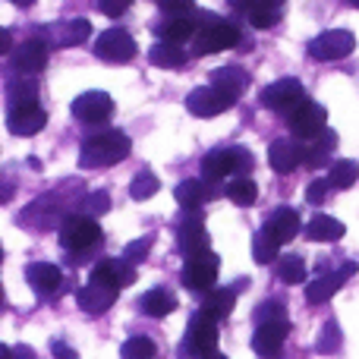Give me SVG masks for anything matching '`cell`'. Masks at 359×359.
<instances>
[{
    "label": "cell",
    "mask_w": 359,
    "mask_h": 359,
    "mask_svg": "<svg viewBox=\"0 0 359 359\" xmlns=\"http://www.w3.org/2000/svg\"><path fill=\"white\" fill-rule=\"evenodd\" d=\"M145 255H149V240H136V243H130V246L123 249V259L133 262V265H136V262H142Z\"/></svg>",
    "instance_id": "obj_43"
},
{
    "label": "cell",
    "mask_w": 359,
    "mask_h": 359,
    "mask_svg": "<svg viewBox=\"0 0 359 359\" xmlns=\"http://www.w3.org/2000/svg\"><path fill=\"white\" fill-rule=\"evenodd\" d=\"M13 50V35H10V29H4L0 32V54H10Z\"/></svg>",
    "instance_id": "obj_46"
},
{
    "label": "cell",
    "mask_w": 359,
    "mask_h": 359,
    "mask_svg": "<svg viewBox=\"0 0 359 359\" xmlns=\"http://www.w3.org/2000/svg\"><path fill=\"white\" fill-rule=\"evenodd\" d=\"M133 0H101V13H104V16H123L126 13V6H130Z\"/></svg>",
    "instance_id": "obj_44"
},
{
    "label": "cell",
    "mask_w": 359,
    "mask_h": 359,
    "mask_svg": "<svg viewBox=\"0 0 359 359\" xmlns=\"http://www.w3.org/2000/svg\"><path fill=\"white\" fill-rule=\"evenodd\" d=\"M117 290L120 287H111V284H98V280H88V287H82L79 290V306L86 312H92V316H98V312H107L114 303H117Z\"/></svg>",
    "instance_id": "obj_21"
},
{
    "label": "cell",
    "mask_w": 359,
    "mask_h": 359,
    "mask_svg": "<svg viewBox=\"0 0 359 359\" xmlns=\"http://www.w3.org/2000/svg\"><path fill=\"white\" fill-rule=\"evenodd\" d=\"M120 356L126 359H149V356H158V347L151 337H130V341L120 347Z\"/></svg>",
    "instance_id": "obj_38"
},
{
    "label": "cell",
    "mask_w": 359,
    "mask_h": 359,
    "mask_svg": "<svg viewBox=\"0 0 359 359\" xmlns=\"http://www.w3.org/2000/svg\"><path fill=\"white\" fill-rule=\"evenodd\" d=\"M217 271H221V259H217L211 249H205V252L189 255V259H186L183 274H180V278H183V284L189 287V290L205 293V290H211V287H215Z\"/></svg>",
    "instance_id": "obj_7"
},
{
    "label": "cell",
    "mask_w": 359,
    "mask_h": 359,
    "mask_svg": "<svg viewBox=\"0 0 359 359\" xmlns=\"http://www.w3.org/2000/svg\"><path fill=\"white\" fill-rule=\"evenodd\" d=\"M101 240V227L92 215H67L60 227V243L67 252H86Z\"/></svg>",
    "instance_id": "obj_5"
},
{
    "label": "cell",
    "mask_w": 359,
    "mask_h": 359,
    "mask_svg": "<svg viewBox=\"0 0 359 359\" xmlns=\"http://www.w3.org/2000/svg\"><path fill=\"white\" fill-rule=\"evenodd\" d=\"M133 151V142L126 133L120 130H107L101 136H92L86 139L79 151V164L86 170H101V168H114V164L126 161V155Z\"/></svg>",
    "instance_id": "obj_1"
},
{
    "label": "cell",
    "mask_w": 359,
    "mask_h": 359,
    "mask_svg": "<svg viewBox=\"0 0 359 359\" xmlns=\"http://www.w3.org/2000/svg\"><path fill=\"white\" fill-rule=\"evenodd\" d=\"M95 57L107 63H126L136 57V38L126 29H107L95 41Z\"/></svg>",
    "instance_id": "obj_9"
},
{
    "label": "cell",
    "mask_w": 359,
    "mask_h": 359,
    "mask_svg": "<svg viewBox=\"0 0 359 359\" xmlns=\"http://www.w3.org/2000/svg\"><path fill=\"white\" fill-rule=\"evenodd\" d=\"M328 180H331V186L334 189H350V186L359 180V164L356 161H334L331 164V170H328Z\"/></svg>",
    "instance_id": "obj_36"
},
{
    "label": "cell",
    "mask_w": 359,
    "mask_h": 359,
    "mask_svg": "<svg viewBox=\"0 0 359 359\" xmlns=\"http://www.w3.org/2000/svg\"><path fill=\"white\" fill-rule=\"evenodd\" d=\"M356 50V35L347 29H331V32H322L318 38L309 41V54L316 60H344Z\"/></svg>",
    "instance_id": "obj_8"
},
{
    "label": "cell",
    "mask_w": 359,
    "mask_h": 359,
    "mask_svg": "<svg viewBox=\"0 0 359 359\" xmlns=\"http://www.w3.org/2000/svg\"><path fill=\"white\" fill-rule=\"evenodd\" d=\"M10 63H13V69L22 73V76L41 73V69L48 67V41H41V38H29V41H22L10 54Z\"/></svg>",
    "instance_id": "obj_15"
},
{
    "label": "cell",
    "mask_w": 359,
    "mask_h": 359,
    "mask_svg": "<svg viewBox=\"0 0 359 359\" xmlns=\"http://www.w3.org/2000/svg\"><path fill=\"white\" fill-rule=\"evenodd\" d=\"M149 60L155 63L158 69H183L189 57H186V50L180 48L177 41H161V38H158V44L149 50Z\"/></svg>",
    "instance_id": "obj_27"
},
{
    "label": "cell",
    "mask_w": 359,
    "mask_h": 359,
    "mask_svg": "<svg viewBox=\"0 0 359 359\" xmlns=\"http://www.w3.org/2000/svg\"><path fill=\"white\" fill-rule=\"evenodd\" d=\"M334 149H337V133L325 126L318 136L303 139V164L306 168H325Z\"/></svg>",
    "instance_id": "obj_20"
},
{
    "label": "cell",
    "mask_w": 359,
    "mask_h": 359,
    "mask_svg": "<svg viewBox=\"0 0 359 359\" xmlns=\"http://www.w3.org/2000/svg\"><path fill=\"white\" fill-rule=\"evenodd\" d=\"M158 189H161V180L151 174V170H142V174H136V177H133V183H130V196L136 198V202H145V198H151Z\"/></svg>",
    "instance_id": "obj_37"
},
{
    "label": "cell",
    "mask_w": 359,
    "mask_h": 359,
    "mask_svg": "<svg viewBox=\"0 0 359 359\" xmlns=\"http://www.w3.org/2000/svg\"><path fill=\"white\" fill-rule=\"evenodd\" d=\"M54 353H57V356H67V359H69V356H76V350L63 347V344H54Z\"/></svg>",
    "instance_id": "obj_47"
},
{
    "label": "cell",
    "mask_w": 359,
    "mask_h": 359,
    "mask_svg": "<svg viewBox=\"0 0 359 359\" xmlns=\"http://www.w3.org/2000/svg\"><path fill=\"white\" fill-rule=\"evenodd\" d=\"M217 347V318L208 309H198L186 325L183 337V353L189 356H215Z\"/></svg>",
    "instance_id": "obj_4"
},
{
    "label": "cell",
    "mask_w": 359,
    "mask_h": 359,
    "mask_svg": "<svg viewBox=\"0 0 359 359\" xmlns=\"http://www.w3.org/2000/svg\"><path fill=\"white\" fill-rule=\"evenodd\" d=\"M299 227H303V224H299V215L293 208H274L271 215H268V221H265V230L280 243V246L290 243L293 236L299 233Z\"/></svg>",
    "instance_id": "obj_25"
},
{
    "label": "cell",
    "mask_w": 359,
    "mask_h": 359,
    "mask_svg": "<svg viewBox=\"0 0 359 359\" xmlns=\"http://www.w3.org/2000/svg\"><path fill=\"white\" fill-rule=\"evenodd\" d=\"M208 243H211V236H208V230H205L202 217L196 215V208L186 211L183 221L177 224V249H180V255H183V259L198 255V252L208 249Z\"/></svg>",
    "instance_id": "obj_10"
},
{
    "label": "cell",
    "mask_w": 359,
    "mask_h": 359,
    "mask_svg": "<svg viewBox=\"0 0 359 359\" xmlns=\"http://www.w3.org/2000/svg\"><path fill=\"white\" fill-rule=\"evenodd\" d=\"M278 246L280 243L262 227L259 233L252 236V259L259 262V265H271V262H278Z\"/></svg>",
    "instance_id": "obj_33"
},
{
    "label": "cell",
    "mask_w": 359,
    "mask_h": 359,
    "mask_svg": "<svg viewBox=\"0 0 359 359\" xmlns=\"http://www.w3.org/2000/svg\"><path fill=\"white\" fill-rule=\"evenodd\" d=\"M240 44V29L227 19H217L215 13H205V25L196 32L192 41V54L196 57H208V54H221Z\"/></svg>",
    "instance_id": "obj_2"
},
{
    "label": "cell",
    "mask_w": 359,
    "mask_h": 359,
    "mask_svg": "<svg viewBox=\"0 0 359 359\" xmlns=\"http://www.w3.org/2000/svg\"><path fill=\"white\" fill-rule=\"evenodd\" d=\"M306 259L303 255H280L278 259V278L284 280V284H303L306 280Z\"/></svg>",
    "instance_id": "obj_32"
},
{
    "label": "cell",
    "mask_w": 359,
    "mask_h": 359,
    "mask_svg": "<svg viewBox=\"0 0 359 359\" xmlns=\"http://www.w3.org/2000/svg\"><path fill=\"white\" fill-rule=\"evenodd\" d=\"M284 117H287V126H290V133L297 139H312L328 126V114H325V107L316 104V101H309V98H303L297 107H290Z\"/></svg>",
    "instance_id": "obj_6"
},
{
    "label": "cell",
    "mask_w": 359,
    "mask_h": 359,
    "mask_svg": "<svg viewBox=\"0 0 359 359\" xmlns=\"http://www.w3.org/2000/svg\"><path fill=\"white\" fill-rule=\"evenodd\" d=\"M25 280H29V287L35 293L48 297V293H54L57 287L63 284V274H60V268L50 265V262H35V265L25 268Z\"/></svg>",
    "instance_id": "obj_24"
},
{
    "label": "cell",
    "mask_w": 359,
    "mask_h": 359,
    "mask_svg": "<svg viewBox=\"0 0 359 359\" xmlns=\"http://www.w3.org/2000/svg\"><path fill=\"white\" fill-rule=\"evenodd\" d=\"M13 356H35V350L32 347H16V350H10Z\"/></svg>",
    "instance_id": "obj_48"
},
{
    "label": "cell",
    "mask_w": 359,
    "mask_h": 359,
    "mask_svg": "<svg viewBox=\"0 0 359 359\" xmlns=\"http://www.w3.org/2000/svg\"><path fill=\"white\" fill-rule=\"evenodd\" d=\"M252 168H255V158L246 149H215L202 158V177L208 180H224L230 174L246 177Z\"/></svg>",
    "instance_id": "obj_3"
},
{
    "label": "cell",
    "mask_w": 359,
    "mask_h": 359,
    "mask_svg": "<svg viewBox=\"0 0 359 359\" xmlns=\"http://www.w3.org/2000/svg\"><path fill=\"white\" fill-rule=\"evenodd\" d=\"M73 117L76 120H82V123H104L107 117L114 114V101H111V95L107 92H82L79 98L73 101Z\"/></svg>",
    "instance_id": "obj_14"
},
{
    "label": "cell",
    "mask_w": 359,
    "mask_h": 359,
    "mask_svg": "<svg viewBox=\"0 0 359 359\" xmlns=\"http://www.w3.org/2000/svg\"><path fill=\"white\" fill-rule=\"evenodd\" d=\"M227 198L233 205H240V208H246V205H255V198H259V186H255L249 177H236L233 183L227 186Z\"/></svg>",
    "instance_id": "obj_35"
},
{
    "label": "cell",
    "mask_w": 359,
    "mask_h": 359,
    "mask_svg": "<svg viewBox=\"0 0 359 359\" xmlns=\"http://www.w3.org/2000/svg\"><path fill=\"white\" fill-rule=\"evenodd\" d=\"M10 111H16V107H32L38 104V86L32 79H16L10 82Z\"/></svg>",
    "instance_id": "obj_34"
},
{
    "label": "cell",
    "mask_w": 359,
    "mask_h": 359,
    "mask_svg": "<svg viewBox=\"0 0 359 359\" xmlns=\"http://www.w3.org/2000/svg\"><path fill=\"white\" fill-rule=\"evenodd\" d=\"M347 4H353V6H359V0H347Z\"/></svg>",
    "instance_id": "obj_50"
},
{
    "label": "cell",
    "mask_w": 359,
    "mask_h": 359,
    "mask_svg": "<svg viewBox=\"0 0 359 359\" xmlns=\"http://www.w3.org/2000/svg\"><path fill=\"white\" fill-rule=\"evenodd\" d=\"M236 306V290L233 287H217V290H205L202 309H208L215 318H227Z\"/></svg>",
    "instance_id": "obj_30"
},
{
    "label": "cell",
    "mask_w": 359,
    "mask_h": 359,
    "mask_svg": "<svg viewBox=\"0 0 359 359\" xmlns=\"http://www.w3.org/2000/svg\"><path fill=\"white\" fill-rule=\"evenodd\" d=\"M158 6L164 13H174V16H186V13H192L196 0H158Z\"/></svg>",
    "instance_id": "obj_42"
},
{
    "label": "cell",
    "mask_w": 359,
    "mask_h": 359,
    "mask_svg": "<svg viewBox=\"0 0 359 359\" xmlns=\"http://www.w3.org/2000/svg\"><path fill=\"white\" fill-rule=\"evenodd\" d=\"M306 98V88L299 79H278L262 92V107L268 111H278V114H287L290 107H297L299 101Z\"/></svg>",
    "instance_id": "obj_12"
},
{
    "label": "cell",
    "mask_w": 359,
    "mask_h": 359,
    "mask_svg": "<svg viewBox=\"0 0 359 359\" xmlns=\"http://www.w3.org/2000/svg\"><path fill=\"white\" fill-rule=\"evenodd\" d=\"M328 189H331V180H312L309 189H306V202L309 205H322L328 198Z\"/></svg>",
    "instance_id": "obj_40"
},
{
    "label": "cell",
    "mask_w": 359,
    "mask_h": 359,
    "mask_svg": "<svg viewBox=\"0 0 359 359\" xmlns=\"http://www.w3.org/2000/svg\"><path fill=\"white\" fill-rule=\"evenodd\" d=\"M155 4H158V0H155Z\"/></svg>",
    "instance_id": "obj_51"
},
{
    "label": "cell",
    "mask_w": 359,
    "mask_h": 359,
    "mask_svg": "<svg viewBox=\"0 0 359 359\" xmlns=\"http://www.w3.org/2000/svg\"><path fill=\"white\" fill-rule=\"evenodd\" d=\"M356 268H359L356 262H347L341 271H325V274H318L316 280H309V284H306V299H309L312 306L328 303V299L334 297V293L341 290L344 284H347V278H353Z\"/></svg>",
    "instance_id": "obj_11"
},
{
    "label": "cell",
    "mask_w": 359,
    "mask_h": 359,
    "mask_svg": "<svg viewBox=\"0 0 359 359\" xmlns=\"http://www.w3.org/2000/svg\"><path fill=\"white\" fill-rule=\"evenodd\" d=\"M268 164L274 174H293L303 164V145L290 142V139H274L268 145Z\"/></svg>",
    "instance_id": "obj_18"
},
{
    "label": "cell",
    "mask_w": 359,
    "mask_h": 359,
    "mask_svg": "<svg viewBox=\"0 0 359 359\" xmlns=\"http://www.w3.org/2000/svg\"><path fill=\"white\" fill-rule=\"evenodd\" d=\"M344 233H347V227H344L337 217H328V215H316L306 224V236L318 240V243H334V240H341Z\"/></svg>",
    "instance_id": "obj_29"
},
{
    "label": "cell",
    "mask_w": 359,
    "mask_h": 359,
    "mask_svg": "<svg viewBox=\"0 0 359 359\" xmlns=\"http://www.w3.org/2000/svg\"><path fill=\"white\" fill-rule=\"evenodd\" d=\"M271 318H287V312H284L280 303L268 299V303H262L259 309H255V322H271Z\"/></svg>",
    "instance_id": "obj_41"
},
{
    "label": "cell",
    "mask_w": 359,
    "mask_h": 359,
    "mask_svg": "<svg viewBox=\"0 0 359 359\" xmlns=\"http://www.w3.org/2000/svg\"><path fill=\"white\" fill-rule=\"evenodd\" d=\"M227 107H233V101L215 86H198L186 95V111L196 114V117H202V120L217 117V114L227 111Z\"/></svg>",
    "instance_id": "obj_13"
},
{
    "label": "cell",
    "mask_w": 359,
    "mask_h": 359,
    "mask_svg": "<svg viewBox=\"0 0 359 359\" xmlns=\"http://www.w3.org/2000/svg\"><path fill=\"white\" fill-rule=\"evenodd\" d=\"M227 4H230V6H233V10H236V13H243V16H246V13H249V10H255V6H259V4H262V0H227Z\"/></svg>",
    "instance_id": "obj_45"
},
{
    "label": "cell",
    "mask_w": 359,
    "mask_h": 359,
    "mask_svg": "<svg viewBox=\"0 0 359 359\" xmlns=\"http://www.w3.org/2000/svg\"><path fill=\"white\" fill-rule=\"evenodd\" d=\"M44 123H48V114L38 104L16 107V111L6 114V130H10L13 136H35V133L44 130Z\"/></svg>",
    "instance_id": "obj_19"
},
{
    "label": "cell",
    "mask_w": 359,
    "mask_h": 359,
    "mask_svg": "<svg viewBox=\"0 0 359 359\" xmlns=\"http://www.w3.org/2000/svg\"><path fill=\"white\" fill-rule=\"evenodd\" d=\"M92 35V22L88 19H67V22H57L48 29V38L60 48H76V44L88 41Z\"/></svg>",
    "instance_id": "obj_23"
},
{
    "label": "cell",
    "mask_w": 359,
    "mask_h": 359,
    "mask_svg": "<svg viewBox=\"0 0 359 359\" xmlns=\"http://www.w3.org/2000/svg\"><path fill=\"white\" fill-rule=\"evenodd\" d=\"M139 309L151 318H164L177 309V297L168 290V287H155V290H149L142 299H139Z\"/></svg>",
    "instance_id": "obj_28"
},
{
    "label": "cell",
    "mask_w": 359,
    "mask_h": 359,
    "mask_svg": "<svg viewBox=\"0 0 359 359\" xmlns=\"http://www.w3.org/2000/svg\"><path fill=\"white\" fill-rule=\"evenodd\" d=\"M211 86L221 88V92L236 104V101L243 98V92L249 88V73L243 67H221L211 73Z\"/></svg>",
    "instance_id": "obj_22"
},
{
    "label": "cell",
    "mask_w": 359,
    "mask_h": 359,
    "mask_svg": "<svg viewBox=\"0 0 359 359\" xmlns=\"http://www.w3.org/2000/svg\"><path fill=\"white\" fill-rule=\"evenodd\" d=\"M10 4H16V6H32L35 0H10Z\"/></svg>",
    "instance_id": "obj_49"
},
{
    "label": "cell",
    "mask_w": 359,
    "mask_h": 359,
    "mask_svg": "<svg viewBox=\"0 0 359 359\" xmlns=\"http://www.w3.org/2000/svg\"><path fill=\"white\" fill-rule=\"evenodd\" d=\"M107 208H111V196H107L104 189L88 192V198L82 202V211H86V215H92V217H101Z\"/></svg>",
    "instance_id": "obj_39"
},
{
    "label": "cell",
    "mask_w": 359,
    "mask_h": 359,
    "mask_svg": "<svg viewBox=\"0 0 359 359\" xmlns=\"http://www.w3.org/2000/svg\"><path fill=\"white\" fill-rule=\"evenodd\" d=\"M211 183H215V180H211ZM211 183H208V177H205V180H183V183H177V189H174L177 205L183 211L202 208L208 198L221 196V189H217V186H211Z\"/></svg>",
    "instance_id": "obj_17"
},
{
    "label": "cell",
    "mask_w": 359,
    "mask_h": 359,
    "mask_svg": "<svg viewBox=\"0 0 359 359\" xmlns=\"http://www.w3.org/2000/svg\"><path fill=\"white\" fill-rule=\"evenodd\" d=\"M155 35L161 38V41H189L192 35H196V25H192L189 16H174V13H168V19H161V22L155 25Z\"/></svg>",
    "instance_id": "obj_26"
},
{
    "label": "cell",
    "mask_w": 359,
    "mask_h": 359,
    "mask_svg": "<svg viewBox=\"0 0 359 359\" xmlns=\"http://www.w3.org/2000/svg\"><path fill=\"white\" fill-rule=\"evenodd\" d=\"M287 334H290V325H287V318L259 322V328H255V334H252V350H255L259 356H274V353H280V347H284Z\"/></svg>",
    "instance_id": "obj_16"
},
{
    "label": "cell",
    "mask_w": 359,
    "mask_h": 359,
    "mask_svg": "<svg viewBox=\"0 0 359 359\" xmlns=\"http://www.w3.org/2000/svg\"><path fill=\"white\" fill-rule=\"evenodd\" d=\"M280 13H284V4H280V0H262L255 10L246 13V19L255 25V29H271V25L280 19Z\"/></svg>",
    "instance_id": "obj_31"
}]
</instances>
